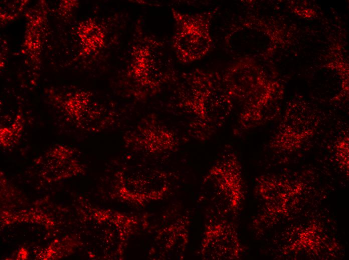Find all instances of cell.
I'll return each instance as SVG.
<instances>
[{"label": "cell", "instance_id": "cell-1", "mask_svg": "<svg viewBox=\"0 0 349 260\" xmlns=\"http://www.w3.org/2000/svg\"><path fill=\"white\" fill-rule=\"evenodd\" d=\"M183 78L177 106L192 117L193 136L207 140L225 123L233 108V98L217 72L197 68Z\"/></svg>", "mask_w": 349, "mask_h": 260}, {"label": "cell", "instance_id": "cell-2", "mask_svg": "<svg viewBox=\"0 0 349 260\" xmlns=\"http://www.w3.org/2000/svg\"><path fill=\"white\" fill-rule=\"evenodd\" d=\"M222 75L232 98L245 102L238 120L241 130L257 127L270 120L267 108L272 87L256 67L249 62H240L230 66Z\"/></svg>", "mask_w": 349, "mask_h": 260}, {"label": "cell", "instance_id": "cell-3", "mask_svg": "<svg viewBox=\"0 0 349 260\" xmlns=\"http://www.w3.org/2000/svg\"><path fill=\"white\" fill-rule=\"evenodd\" d=\"M218 9L216 7L194 14L171 9L176 27L172 47L180 62L192 64L210 52L213 44L211 24Z\"/></svg>", "mask_w": 349, "mask_h": 260}, {"label": "cell", "instance_id": "cell-4", "mask_svg": "<svg viewBox=\"0 0 349 260\" xmlns=\"http://www.w3.org/2000/svg\"><path fill=\"white\" fill-rule=\"evenodd\" d=\"M203 184L213 190L225 207L233 210L242 188L241 167L235 154H224L205 176Z\"/></svg>", "mask_w": 349, "mask_h": 260}, {"label": "cell", "instance_id": "cell-5", "mask_svg": "<svg viewBox=\"0 0 349 260\" xmlns=\"http://www.w3.org/2000/svg\"><path fill=\"white\" fill-rule=\"evenodd\" d=\"M207 226L200 248L201 257L204 260H231L237 258L238 244L233 228L225 222Z\"/></svg>", "mask_w": 349, "mask_h": 260}, {"label": "cell", "instance_id": "cell-6", "mask_svg": "<svg viewBox=\"0 0 349 260\" xmlns=\"http://www.w3.org/2000/svg\"><path fill=\"white\" fill-rule=\"evenodd\" d=\"M306 118H285L271 140V146L291 150L299 148L313 136L318 124Z\"/></svg>", "mask_w": 349, "mask_h": 260}]
</instances>
